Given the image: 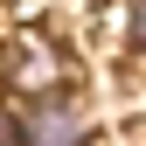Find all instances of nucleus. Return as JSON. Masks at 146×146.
Wrapping results in <instances>:
<instances>
[{"label": "nucleus", "instance_id": "obj_4", "mask_svg": "<svg viewBox=\"0 0 146 146\" xmlns=\"http://www.w3.org/2000/svg\"><path fill=\"white\" fill-rule=\"evenodd\" d=\"M132 42L146 49V0H132Z\"/></svg>", "mask_w": 146, "mask_h": 146}, {"label": "nucleus", "instance_id": "obj_2", "mask_svg": "<svg viewBox=\"0 0 146 146\" xmlns=\"http://www.w3.org/2000/svg\"><path fill=\"white\" fill-rule=\"evenodd\" d=\"M63 77V49L49 35H21V56H14V84L21 90H56Z\"/></svg>", "mask_w": 146, "mask_h": 146}, {"label": "nucleus", "instance_id": "obj_1", "mask_svg": "<svg viewBox=\"0 0 146 146\" xmlns=\"http://www.w3.org/2000/svg\"><path fill=\"white\" fill-rule=\"evenodd\" d=\"M84 111L77 104H63V98H49L42 111H28V146H84Z\"/></svg>", "mask_w": 146, "mask_h": 146}, {"label": "nucleus", "instance_id": "obj_3", "mask_svg": "<svg viewBox=\"0 0 146 146\" xmlns=\"http://www.w3.org/2000/svg\"><path fill=\"white\" fill-rule=\"evenodd\" d=\"M0 146H28V111L0 104Z\"/></svg>", "mask_w": 146, "mask_h": 146}]
</instances>
